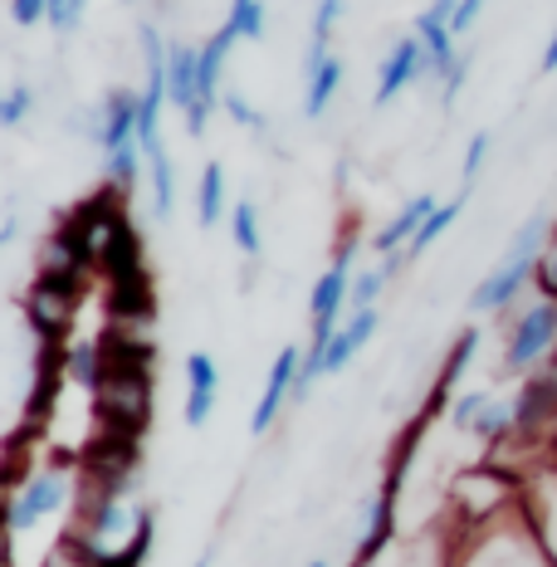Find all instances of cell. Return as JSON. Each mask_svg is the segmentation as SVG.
<instances>
[{"label": "cell", "instance_id": "6da1fadb", "mask_svg": "<svg viewBox=\"0 0 557 567\" xmlns=\"http://www.w3.org/2000/svg\"><path fill=\"white\" fill-rule=\"evenodd\" d=\"M450 567H557V563L538 534L533 509H514V514L504 509L479 528H460Z\"/></svg>", "mask_w": 557, "mask_h": 567}, {"label": "cell", "instance_id": "7a4b0ae2", "mask_svg": "<svg viewBox=\"0 0 557 567\" xmlns=\"http://www.w3.org/2000/svg\"><path fill=\"white\" fill-rule=\"evenodd\" d=\"M548 235H553L548 210H538V216H528L524 226H518V235L508 240V250L499 255V265L470 289V313L474 318L514 309L518 293L528 289V279H538V259H543V250H548Z\"/></svg>", "mask_w": 557, "mask_h": 567}, {"label": "cell", "instance_id": "3957f363", "mask_svg": "<svg viewBox=\"0 0 557 567\" xmlns=\"http://www.w3.org/2000/svg\"><path fill=\"white\" fill-rule=\"evenodd\" d=\"M553 358H557V299L553 293H538V299L524 303V309L508 318L499 368L514 377H528Z\"/></svg>", "mask_w": 557, "mask_h": 567}, {"label": "cell", "instance_id": "277c9868", "mask_svg": "<svg viewBox=\"0 0 557 567\" xmlns=\"http://www.w3.org/2000/svg\"><path fill=\"white\" fill-rule=\"evenodd\" d=\"M74 499V470L64 465H44L34 470L30 480H16V494H10V538L30 534L34 524H44V518H54L64 504Z\"/></svg>", "mask_w": 557, "mask_h": 567}, {"label": "cell", "instance_id": "5b68a950", "mask_svg": "<svg viewBox=\"0 0 557 567\" xmlns=\"http://www.w3.org/2000/svg\"><path fill=\"white\" fill-rule=\"evenodd\" d=\"M99 421L113 425V431H147L152 421V377H123L109 372L99 392Z\"/></svg>", "mask_w": 557, "mask_h": 567}, {"label": "cell", "instance_id": "8992f818", "mask_svg": "<svg viewBox=\"0 0 557 567\" xmlns=\"http://www.w3.org/2000/svg\"><path fill=\"white\" fill-rule=\"evenodd\" d=\"M416 84H431V64H425V44L416 34H406V40H396L391 50L382 54V64H377V89H372V109H386V103H396L406 89Z\"/></svg>", "mask_w": 557, "mask_h": 567}, {"label": "cell", "instance_id": "52a82bcc", "mask_svg": "<svg viewBox=\"0 0 557 567\" xmlns=\"http://www.w3.org/2000/svg\"><path fill=\"white\" fill-rule=\"evenodd\" d=\"M342 79H348V64L333 54V44H313V40H308V54H303V103H299V113L308 117V123H318V117L333 109Z\"/></svg>", "mask_w": 557, "mask_h": 567}, {"label": "cell", "instance_id": "ba28073f", "mask_svg": "<svg viewBox=\"0 0 557 567\" xmlns=\"http://www.w3.org/2000/svg\"><path fill=\"white\" fill-rule=\"evenodd\" d=\"M299 362H303V348H293V342L275 358V368L265 377V392H259L255 411H250V435H269L275 421L283 416V406L299 396Z\"/></svg>", "mask_w": 557, "mask_h": 567}, {"label": "cell", "instance_id": "9c48e42d", "mask_svg": "<svg viewBox=\"0 0 557 567\" xmlns=\"http://www.w3.org/2000/svg\"><path fill=\"white\" fill-rule=\"evenodd\" d=\"M352 265H358V240H348L342 250L333 255V265L313 279V293H308V318L313 323H338L348 313V299H352Z\"/></svg>", "mask_w": 557, "mask_h": 567}, {"label": "cell", "instance_id": "30bf717a", "mask_svg": "<svg viewBox=\"0 0 557 567\" xmlns=\"http://www.w3.org/2000/svg\"><path fill=\"white\" fill-rule=\"evenodd\" d=\"M93 269H99L103 279H123V275H137V269H147L142 235H137L133 220H127V210L99 235V259H93Z\"/></svg>", "mask_w": 557, "mask_h": 567}, {"label": "cell", "instance_id": "8fae6325", "mask_svg": "<svg viewBox=\"0 0 557 567\" xmlns=\"http://www.w3.org/2000/svg\"><path fill=\"white\" fill-rule=\"evenodd\" d=\"M137 113H142V93H127V89H113L99 109V147L103 157L109 152H127V147H142L137 137Z\"/></svg>", "mask_w": 557, "mask_h": 567}, {"label": "cell", "instance_id": "7c38bea8", "mask_svg": "<svg viewBox=\"0 0 557 567\" xmlns=\"http://www.w3.org/2000/svg\"><path fill=\"white\" fill-rule=\"evenodd\" d=\"M109 318L117 328H142L157 318V289H152V275L137 269V275L109 279Z\"/></svg>", "mask_w": 557, "mask_h": 567}, {"label": "cell", "instance_id": "4fadbf2b", "mask_svg": "<svg viewBox=\"0 0 557 567\" xmlns=\"http://www.w3.org/2000/svg\"><path fill=\"white\" fill-rule=\"evenodd\" d=\"M216 401H220V368L210 352H192L186 358V406H182V421L200 431L210 416H216Z\"/></svg>", "mask_w": 557, "mask_h": 567}, {"label": "cell", "instance_id": "5bb4252c", "mask_svg": "<svg viewBox=\"0 0 557 567\" xmlns=\"http://www.w3.org/2000/svg\"><path fill=\"white\" fill-rule=\"evenodd\" d=\"M377 328H382V309H362V313H348V318H342V323L333 328V338H328V352H323L328 377L348 372L352 358H358L367 342L377 338Z\"/></svg>", "mask_w": 557, "mask_h": 567}, {"label": "cell", "instance_id": "9a60e30c", "mask_svg": "<svg viewBox=\"0 0 557 567\" xmlns=\"http://www.w3.org/2000/svg\"><path fill=\"white\" fill-rule=\"evenodd\" d=\"M435 206H441V200H435L431 192H421V196L401 200L396 216H391L386 226L372 235V250L382 255V259H391V255H406V245L416 240V230L425 226V220H431V210H435Z\"/></svg>", "mask_w": 557, "mask_h": 567}, {"label": "cell", "instance_id": "2e32d148", "mask_svg": "<svg viewBox=\"0 0 557 567\" xmlns=\"http://www.w3.org/2000/svg\"><path fill=\"white\" fill-rule=\"evenodd\" d=\"M167 99L176 113H192L200 103V44H172L167 59Z\"/></svg>", "mask_w": 557, "mask_h": 567}, {"label": "cell", "instance_id": "e0dca14e", "mask_svg": "<svg viewBox=\"0 0 557 567\" xmlns=\"http://www.w3.org/2000/svg\"><path fill=\"white\" fill-rule=\"evenodd\" d=\"M59 362H64V377H69V382L84 386L89 396H99V392H103V382H109V358H103V342H93V338L64 342Z\"/></svg>", "mask_w": 557, "mask_h": 567}, {"label": "cell", "instance_id": "ac0fdd59", "mask_svg": "<svg viewBox=\"0 0 557 567\" xmlns=\"http://www.w3.org/2000/svg\"><path fill=\"white\" fill-rule=\"evenodd\" d=\"M470 192H474V186H460L455 196L441 200V206L431 210V220H425V226L416 230V240H411V245H406V255H401V259H406V265H411V259H421L425 250H431V245H441L445 235L455 230V220L465 216V206H470Z\"/></svg>", "mask_w": 557, "mask_h": 567}, {"label": "cell", "instance_id": "d6986e66", "mask_svg": "<svg viewBox=\"0 0 557 567\" xmlns=\"http://www.w3.org/2000/svg\"><path fill=\"white\" fill-rule=\"evenodd\" d=\"M230 206L235 200L225 196V167L220 162H206V167H200V182H196V220H200V230H216L220 220H230Z\"/></svg>", "mask_w": 557, "mask_h": 567}, {"label": "cell", "instance_id": "ffe728a7", "mask_svg": "<svg viewBox=\"0 0 557 567\" xmlns=\"http://www.w3.org/2000/svg\"><path fill=\"white\" fill-rule=\"evenodd\" d=\"M147 186H152V216L172 220V210H176V162H172L167 142L147 147Z\"/></svg>", "mask_w": 557, "mask_h": 567}, {"label": "cell", "instance_id": "44dd1931", "mask_svg": "<svg viewBox=\"0 0 557 567\" xmlns=\"http://www.w3.org/2000/svg\"><path fill=\"white\" fill-rule=\"evenodd\" d=\"M479 342H484V328L479 323H470V328H460V338H455V348H450V358H445V368H441V382H435V396H450L460 382H465V372L474 368V358H479Z\"/></svg>", "mask_w": 557, "mask_h": 567}, {"label": "cell", "instance_id": "7402d4cb", "mask_svg": "<svg viewBox=\"0 0 557 567\" xmlns=\"http://www.w3.org/2000/svg\"><path fill=\"white\" fill-rule=\"evenodd\" d=\"M230 240H235V250H240L245 259H259V250H265V220H259V206L250 196H240L230 206Z\"/></svg>", "mask_w": 557, "mask_h": 567}, {"label": "cell", "instance_id": "603a6c76", "mask_svg": "<svg viewBox=\"0 0 557 567\" xmlns=\"http://www.w3.org/2000/svg\"><path fill=\"white\" fill-rule=\"evenodd\" d=\"M406 265L401 255H391V259H382L377 269H362L358 279H352V299H348V313H362V309H377L382 303V293H386V284L396 279V269Z\"/></svg>", "mask_w": 557, "mask_h": 567}, {"label": "cell", "instance_id": "cb8c5ba5", "mask_svg": "<svg viewBox=\"0 0 557 567\" xmlns=\"http://www.w3.org/2000/svg\"><path fill=\"white\" fill-rule=\"evenodd\" d=\"M450 558H455V543H450L445 534H431V528H425L416 543L401 548L396 567H450Z\"/></svg>", "mask_w": 557, "mask_h": 567}, {"label": "cell", "instance_id": "d4e9b609", "mask_svg": "<svg viewBox=\"0 0 557 567\" xmlns=\"http://www.w3.org/2000/svg\"><path fill=\"white\" fill-rule=\"evenodd\" d=\"M152 538H157V524H152V514H142V528L133 538L123 543V548H113V553H103L93 567H142L147 563V553H152Z\"/></svg>", "mask_w": 557, "mask_h": 567}, {"label": "cell", "instance_id": "484cf974", "mask_svg": "<svg viewBox=\"0 0 557 567\" xmlns=\"http://www.w3.org/2000/svg\"><path fill=\"white\" fill-rule=\"evenodd\" d=\"M225 25L240 34V40H265L269 6H265V0H230V16H225Z\"/></svg>", "mask_w": 557, "mask_h": 567}, {"label": "cell", "instance_id": "4316f807", "mask_svg": "<svg viewBox=\"0 0 557 567\" xmlns=\"http://www.w3.org/2000/svg\"><path fill=\"white\" fill-rule=\"evenodd\" d=\"M533 518H538V534H543V543H548V553H553V563H557V470H553V475H543V484H538V509H533Z\"/></svg>", "mask_w": 557, "mask_h": 567}, {"label": "cell", "instance_id": "83f0119b", "mask_svg": "<svg viewBox=\"0 0 557 567\" xmlns=\"http://www.w3.org/2000/svg\"><path fill=\"white\" fill-rule=\"evenodd\" d=\"M40 109V99H34L30 84H10L6 99H0V127H10V133H20V127L30 123V113Z\"/></svg>", "mask_w": 557, "mask_h": 567}, {"label": "cell", "instance_id": "f1b7e54d", "mask_svg": "<svg viewBox=\"0 0 557 567\" xmlns=\"http://www.w3.org/2000/svg\"><path fill=\"white\" fill-rule=\"evenodd\" d=\"M489 152H494V133L489 127H479L470 142H465V162H460V186H474L489 167Z\"/></svg>", "mask_w": 557, "mask_h": 567}, {"label": "cell", "instance_id": "f546056e", "mask_svg": "<svg viewBox=\"0 0 557 567\" xmlns=\"http://www.w3.org/2000/svg\"><path fill=\"white\" fill-rule=\"evenodd\" d=\"M342 16H348V0H318L313 20H308V40H313V44H333Z\"/></svg>", "mask_w": 557, "mask_h": 567}, {"label": "cell", "instance_id": "4dcf8cb0", "mask_svg": "<svg viewBox=\"0 0 557 567\" xmlns=\"http://www.w3.org/2000/svg\"><path fill=\"white\" fill-rule=\"evenodd\" d=\"M220 109L235 117V127H245V133L265 137V127H269V123H265V113H259L255 103H250V99H245V93H240V89H225V93H220Z\"/></svg>", "mask_w": 557, "mask_h": 567}, {"label": "cell", "instance_id": "1f68e13d", "mask_svg": "<svg viewBox=\"0 0 557 567\" xmlns=\"http://www.w3.org/2000/svg\"><path fill=\"white\" fill-rule=\"evenodd\" d=\"M84 10H89V0H50V25L54 34H74L79 25H84Z\"/></svg>", "mask_w": 557, "mask_h": 567}, {"label": "cell", "instance_id": "d6a6232c", "mask_svg": "<svg viewBox=\"0 0 557 567\" xmlns=\"http://www.w3.org/2000/svg\"><path fill=\"white\" fill-rule=\"evenodd\" d=\"M489 401H494V392H460L455 401H450V421H455V431H470Z\"/></svg>", "mask_w": 557, "mask_h": 567}, {"label": "cell", "instance_id": "836d02e7", "mask_svg": "<svg viewBox=\"0 0 557 567\" xmlns=\"http://www.w3.org/2000/svg\"><path fill=\"white\" fill-rule=\"evenodd\" d=\"M470 69H474V44L460 54V64L445 74V84H441V103H445V109H455V103H460V93H465V84H470Z\"/></svg>", "mask_w": 557, "mask_h": 567}, {"label": "cell", "instance_id": "e575fe53", "mask_svg": "<svg viewBox=\"0 0 557 567\" xmlns=\"http://www.w3.org/2000/svg\"><path fill=\"white\" fill-rule=\"evenodd\" d=\"M484 6H489V0H460L455 16H450V30H455V40H465V34H470L474 25H479Z\"/></svg>", "mask_w": 557, "mask_h": 567}, {"label": "cell", "instance_id": "d590c367", "mask_svg": "<svg viewBox=\"0 0 557 567\" xmlns=\"http://www.w3.org/2000/svg\"><path fill=\"white\" fill-rule=\"evenodd\" d=\"M538 293H553L557 299V226L548 235V250H543V259H538Z\"/></svg>", "mask_w": 557, "mask_h": 567}, {"label": "cell", "instance_id": "8d00e7d4", "mask_svg": "<svg viewBox=\"0 0 557 567\" xmlns=\"http://www.w3.org/2000/svg\"><path fill=\"white\" fill-rule=\"evenodd\" d=\"M10 20H16L20 30L40 25V20H50V0H10Z\"/></svg>", "mask_w": 557, "mask_h": 567}, {"label": "cell", "instance_id": "74e56055", "mask_svg": "<svg viewBox=\"0 0 557 567\" xmlns=\"http://www.w3.org/2000/svg\"><path fill=\"white\" fill-rule=\"evenodd\" d=\"M538 69H543V74H557V25H553V34H548V44H543Z\"/></svg>", "mask_w": 557, "mask_h": 567}, {"label": "cell", "instance_id": "f35d334b", "mask_svg": "<svg viewBox=\"0 0 557 567\" xmlns=\"http://www.w3.org/2000/svg\"><path fill=\"white\" fill-rule=\"evenodd\" d=\"M16 235H20V210H16V206H6V226H0V245H16Z\"/></svg>", "mask_w": 557, "mask_h": 567}, {"label": "cell", "instance_id": "ab89813d", "mask_svg": "<svg viewBox=\"0 0 557 567\" xmlns=\"http://www.w3.org/2000/svg\"><path fill=\"white\" fill-rule=\"evenodd\" d=\"M196 567H216V558H210V553H200V558H196Z\"/></svg>", "mask_w": 557, "mask_h": 567}, {"label": "cell", "instance_id": "60d3db41", "mask_svg": "<svg viewBox=\"0 0 557 567\" xmlns=\"http://www.w3.org/2000/svg\"><path fill=\"white\" fill-rule=\"evenodd\" d=\"M303 567H333V563H328V558H308Z\"/></svg>", "mask_w": 557, "mask_h": 567}]
</instances>
